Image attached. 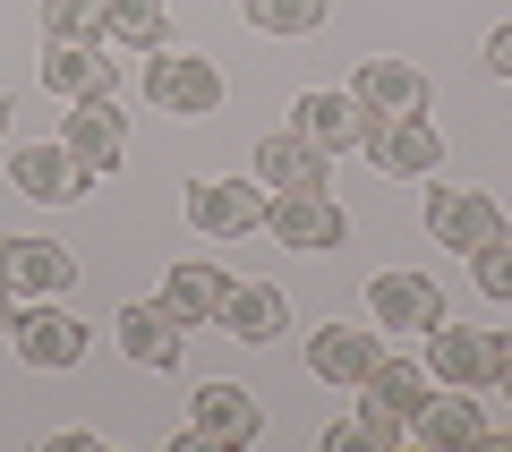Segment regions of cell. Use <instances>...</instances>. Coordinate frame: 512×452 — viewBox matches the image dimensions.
Wrapping results in <instances>:
<instances>
[{
  "instance_id": "1",
  "label": "cell",
  "mask_w": 512,
  "mask_h": 452,
  "mask_svg": "<svg viewBox=\"0 0 512 452\" xmlns=\"http://www.w3.org/2000/svg\"><path fill=\"white\" fill-rule=\"evenodd\" d=\"M146 103L171 111V120H205V111H222V69L197 52H146Z\"/></svg>"
},
{
  "instance_id": "2",
  "label": "cell",
  "mask_w": 512,
  "mask_h": 452,
  "mask_svg": "<svg viewBox=\"0 0 512 452\" xmlns=\"http://www.w3.org/2000/svg\"><path fill=\"white\" fill-rule=\"evenodd\" d=\"M427 239L453 248V256H487L512 231H504V205L478 197V188H427Z\"/></svg>"
},
{
  "instance_id": "3",
  "label": "cell",
  "mask_w": 512,
  "mask_h": 452,
  "mask_svg": "<svg viewBox=\"0 0 512 452\" xmlns=\"http://www.w3.org/2000/svg\"><path fill=\"white\" fill-rule=\"evenodd\" d=\"M504 359H512V342H504V333H487V325H436V333H427V376L461 384V393L495 384V376H504Z\"/></svg>"
},
{
  "instance_id": "4",
  "label": "cell",
  "mask_w": 512,
  "mask_h": 452,
  "mask_svg": "<svg viewBox=\"0 0 512 452\" xmlns=\"http://www.w3.org/2000/svg\"><path fill=\"white\" fill-rule=\"evenodd\" d=\"M367 163H376L384 180H436L444 171V137L427 128V111H376Z\"/></svg>"
},
{
  "instance_id": "5",
  "label": "cell",
  "mask_w": 512,
  "mask_h": 452,
  "mask_svg": "<svg viewBox=\"0 0 512 452\" xmlns=\"http://www.w3.org/2000/svg\"><path fill=\"white\" fill-rule=\"evenodd\" d=\"M188 427H197L205 452H248L256 435H265V410H256L248 384H214L205 376L197 393H188Z\"/></svg>"
},
{
  "instance_id": "6",
  "label": "cell",
  "mask_w": 512,
  "mask_h": 452,
  "mask_svg": "<svg viewBox=\"0 0 512 452\" xmlns=\"http://www.w3.org/2000/svg\"><path fill=\"white\" fill-rule=\"evenodd\" d=\"M291 128L308 145H325V154H367L376 111H367L359 94H342V86H316V94H299V103H291Z\"/></svg>"
},
{
  "instance_id": "7",
  "label": "cell",
  "mask_w": 512,
  "mask_h": 452,
  "mask_svg": "<svg viewBox=\"0 0 512 452\" xmlns=\"http://www.w3.org/2000/svg\"><path fill=\"white\" fill-rule=\"evenodd\" d=\"M265 188L256 180H214V171H205V180H188V222H197L205 239H248V231H265Z\"/></svg>"
},
{
  "instance_id": "8",
  "label": "cell",
  "mask_w": 512,
  "mask_h": 452,
  "mask_svg": "<svg viewBox=\"0 0 512 452\" xmlns=\"http://www.w3.org/2000/svg\"><path fill=\"white\" fill-rule=\"evenodd\" d=\"M60 145L77 154V171H86V180L120 171V154H128V120H120V103H111V94H94V103H69V120H60Z\"/></svg>"
},
{
  "instance_id": "9",
  "label": "cell",
  "mask_w": 512,
  "mask_h": 452,
  "mask_svg": "<svg viewBox=\"0 0 512 452\" xmlns=\"http://www.w3.org/2000/svg\"><path fill=\"white\" fill-rule=\"evenodd\" d=\"M265 222H274V239H282V248H299V256H325V248H342V239H350V214L325 197V188L274 197V205H265Z\"/></svg>"
},
{
  "instance_id": "10",
  "label": "cell",
  "mask_w": 512,
  "mask_h": 452,
  "mask_svg": "<svg viewBox=\"0 0 512 452\" xmlns=\"http://www.w3.org/2000/svg\"><path fill=\"white\" fill-rule=\"evenodd\" d=\"M9 342H18V359H26V367H77V359H86V342H94V333L77 325L69 308H52V299H35V308H18V325H9Z\"/></svg>"
},
{
  "instance_id": "11",
  "label": "cell",
  "mask_w": 512,
  "mask_h": 452,
  "mask_svg": "<svg viewBox=\"0 0 512 452\" xmlns=\"http://www.w3.org/2000/svg\"><path fill=\"white\" fill-rule=\"evenodd\" d=\"M410 435H419L427 452H487L495 444V427H487V410H478V393H427V410L410 418Z\"/></svg>"
},
{
  "instance_id": "12",
  "label": "cell",
  "mask_w": 512,
  "mask_h": 452,
  "mask_svg": "<svg viewBox=\"0 0 512 452\" xmlns=\"http://www.w3.org/2000/svg\"><path fill=\"white\" fill-rule=\"evenodd\" d=\"M367 316L393 325V333H436L444 325V290L427 273H376L367 282Z\"/></svg>"
},
{
  "instance_id": "13",
  "label": "cell",
  "mask_w": 512,
  "mask_h": 452,
  "mask_svg": "<svg viewBox=\"0 0 512 452\" xmlns=\"http://www.w3.org/2000/svg\"><path fill=\"white\" fill-rule=\"evenodd\" d=\"M77 282V256L52 248V239H0V290L18 299H60Z\"/></svg>"
},
{
  "instance_id": "14",
  "label": "cell",
  "mask_w": 512,
  "mask_h": 452,
  "mask_svg": "<svg viewBox=\"0 0 512 452\" xmlns=\"http://www.w3.org/2000/svg\"><path fill=\"white\" fill-rule=\"evenodd\" d=\"M43 86H52L60 103H94V94L120 86V60H111L103 43H43Z\"/></svg>"
},
{
  "instance_id": "15",
  "label": "cell",
  "mask_w": 512,
  "mask_h": 452,
  "mask_svg": "<svg viewBox=\"0 0 512 452\" xmlns=\"http://www.w3.org/2000/svg\"><path fill=\"white\" fill-rule=\"evenodd\" d=\"M256 180H274V197H299V188H325L333 180V154L308 145L299 128H274V137L256 145Z\"/></svg>"
},
{
  "instance_id": "16",
  "label": "cell",
  "mask_w": 512,
  "mask_h": 452,
  "mask_svg": "<svg viewBox=\"0 0 512 452\" xmlns=\"http://www.w3.org/2000/svg\"><path fill=\"white\" fill-rule=\"evenodd\" d=\"M9 180H18L35 205H69V197H86V188H94L60 137H52V145H18V154H9Z\"/></svg>"
},
{
  "instance_id": "17",
  "label": "cell",
  "mask_w": 512,
  "mask_h": 452,
  "mask_svg": "<svg viewBox=\"0 0 512 452\" xmlns=\"http://www.w3.org/2000/svg\"><path fill=\"white\" fill-rule=\"evenodd\" d=\"M180 316H171V299H128L120 308V350L137 367H180Z\"/></svg>"
},
{
  "instance_id": "18",
  "label": "cell",
  "mask_w": 512,
  "mask_h": 452,
  "mask_svg": "<svg viewBox=\"0 0 512 452\" xmlns=\"http://www.w3.org/2000/svg\"><path fill=\"white\" fill-rule=\"evenodd\" d=\"M231 342H274L282 325H291V299H282L274 282H231V299H222V316H214Z\"/></svg>"
},
{
  "instance_id": "19",
  "label": "cell",
  "mask_w": 512,
  "mask_h": 452,
  "mask_svg": "<svg viewBox=\"0 0 512 452\" xmlns=\"http://www.w3.org/2000/svg\"><path fill=\"white\" fill-rule=\"evenodd\" d=\"M384 350H376V333L367 325H325L308 342V367H316V384H367V367H376Z\"/></svg>"
},
{
  "instance_id": "20",
  "label": "cell",
  "mask_w": 512,
  "mask_h": 452,
  "mask_svg": "<svg viewBox=\"0 0 512 452\" xmlns=\"http://www.w3.org/2000/svg\"><path fill=\"white\" fill-rule=\"evenodd\" d=\"M163 299L180 325H205V316H222V299H231V273L214 265V256H188V265L163 273Z\"/></svg>"
},
{
  "instance_id": "21",
  "label": "cell",
  "mask_w": 512,
  "mask_h": 452,
  "mask_svg": "<svg viewBox=\"0 0 512 452\" xmlns=\"http://www.w3.org/2000/svg\"><path fill=\"white\" fill-rule=\"evenodd\" d=\"M350 94L367 111H427V69H410V60H367L350 77Z\"/></svg>"
},
{
  "instance_id": "22",
  "label": "cell",
  "mask_w": 512,
  "mask_h": 452,
  "mask_svg": "<svg viewBox=\"0 0 512 452\" xmlns=\"http://www.w3.org/2000/svg\"><path fill=\"white\" fill-rule=\"evenodd\" d=\"M94 9H103V43H146V52L171 43V9L163 0H94Z\"/></svg>"
},
{
  "instance_id": "23",
  "label": "cell",
  "mask_w": 512,
  "mask_h": 452,
  "mask_svg": "<svg viewBox=\"0 0 512 452\" xmlns=\"http://www.w3.org/2000/svg\"><path fill=\"white\" fill-rule=\"evenodd\" d=\"M359 393H367V401H384V410H402V418H419V410H427V393H436V376H427V367H410V359H376Z\"/></svg>"
},
{
  "instance_id": "24",
  "label": "cell",
  "mask_w": 512,
  "mask_h": 452,
  "mask_svg": "<svg viewBox=\"0 0 512 452\" xmlns=\"http://www.w3.org/2000/svg\"><path fill=\"white\" fill-rule=\"evenodd\" d=\"M239 18L256 35H316L325 26V0H239Z\"/></svg>"
},
{
  "instance_id": "25",
  "label": "cell",
  "mask_w": 512,
  "mask_h": 452,
  "mask_svg": "<svg viewBox=\"0 0 512 452\" xmlns=\"http://www.w3.org/2000/svg\"><path fill=\"white\" fill-rule=\"evenodd\" d=\"M43 43H103V9L94 0H43Z\"/></svg>"
},
{
  "instance_id": "26",
  "label": "cell",
  "mask_w": 512,
  "mask_h": 452,
  "mask_svg": "<svg viewBox=\"0 0 512 452\" xmlns=\"http://www.w3.org/2000/svg\"><path fill=\"white\" fill-rule=\"evenodd\" d=\"M350 427H359V444H367V452L410 444V418H402V410H384V401H367V393H359V418H350Z\"/></svg>"
},
{
  "instance_id": "27",
  "label": "cell",
  "mask_w": 512,
  "mask_h": 452,
  "mask_svg": "<svg viewBox=\"0 0 512 452\" xmlns=\"http://www.w3.org/2000/svg\"><path fill=\"white\" fill-rule=\"evenodd\" d=\"M470 273H478V290H487V299H504V308H512V239H495L487 256H470Z\"/></svg>"
},
{
  "instance_id": "28",
  "label": "cell",
  "mask_w": 512,
  "mask_h": 452,
  "mask_svg": "<svg viewBox=\"0 0 512 452\" xmlns=\"http://www.w3.org/2000/svg\"><path fill=\"white\" fill-rule=\"evenodd\" d=\"M487 69L512 86V26H495V35H487Z\"/></svg>"
},
{
  "instance_id": "29",
  "label": "cell",
  "mask_w": 512,
  "mask_h": 452,
  "mask_svg": "<svg viewBox=\"0 0 512 452\" xmlns=\"http://www.w3.org/2000/svg\"><path fill=\"white\" fill-rule=\"evenodd\" d=\"M18 325V290H0V333Z\"/></svg>"
},
{
  "instance_id": "30",
  "label": "cell",
  "mask_w": 512,
  "mask_h": 452,
  "mask_svg": "<svg viewBox=\"0 0 512 452\" xmlns=\"http://www.w3.org/2000/svg\"><path fill=\"white\" fill-rule=\"evenodd\" d=\"M495 384H504V393H512V359H504V376H495Z\"/></svg>"
},
{
  "instance_id": "31",
  "label": "cell",
  "mask_w": 512,
  "mask_h": 452,
  "mask_svg": "<svg viewBox=\"0 0 512 452\" xmlns=\"http://www.w3.org/2000/svg\"><path fill=\"white\" fill-rule=\"evenodd\" d=\"M0 128H9V94H0Z\"/></svg>"
}]
</instances>
